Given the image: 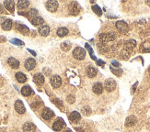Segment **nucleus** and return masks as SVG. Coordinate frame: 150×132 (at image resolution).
I'll return each instance as SVG.
<instances>
[{
  "instance_id": "obj_1",
  "label": "nucleus",
  "mask_w": 150,
  "mask_h": 132,
  "mask_svg": "<svg viewBox=\"0 0 150 132\" xmlns=\"http://www.w3.org/2000/svg\"><path fill=\"white\" fill-rule=\"evenodd\" d=\"M116 39V34L113 32H109V33H102L100 35V40L101 42H109L112 41Z\"/></svg>"
},
{
  "instance_id": "obj_2",
  "label": "nucleus",
  "mask_w": 150,
  "mask_h": 132,
  "mask_svg": "<svg viewBox=\"0 0 150 132\" xmlns=\"http://www.w3.org/2000/svg\"><path fill=\"white\" fill-rule=\"evenodd\" d=\"M73 56L78 60H83L86 57V51L84 49H82L81 47H78L74 50L73 51Z\"/></svg>"
},
{
  "instance_id": "obj_3",
  "label": "nucleus",
  "mask_w": 150,
  "mask_h": 132,
  "mask_svg": "<svg viewBox=\"0 0 150 132\" xmlns=\"http://www.w3.org/2000/svg\"><path fill=\"white\" fill-rule=\"evenodd\" d=\"M45 7L48 11L50 12H55L58 8V2L54 1V0H51V1H47L45 3Z\"/></svg>"
},
{
  "instance_id": "obj_4",
  "label": "nucleus",
  "mask_w": 150,
  "mask_h": 132,
  "mask_svg": "<svg viewBox=\"0 0 150 132\" xmlns=\"http://www.w3.org/2000/svg\"><path fill=\"white\" fill-rule=\"evenodd\" d=\"M104 86H105V89H106L108 92H112V91L116 88V82L114 81L113 79L110 78V79L106 80Z\"/></svg>"
},
{
  "instance_id": "obj_5",
  "label": "nucleus",
  "mask_w": 150,
  "mask_h": 132,
  "mask_svg": "<svg viewBox=\"0 0 150 132\" xmlns=\"http://www.w3.org/2000/svg\"><path fill=\"white\" fill-rule=\"evenodd\" d=\"M50 82H51V85H52V86L54 87V88H58V87H60L62 85V79L60 78V76H58V75L52 76Z\"/></svg>"
},
{
  "instance_id": "obj_6",
  "label": "nucleus",
  "mask_w": 150,
  "mask_h": 132,
  "mask_svg": "<svg viewBox=\"0 0 150 132\" xmlns=\"http://www.w3.org/2000/svg\"><path fill=\"white\" fill-rule=\"evenodd\" d=\"M65 126V122H64V120L62 119V118H58V119L54 123V125H52V129H54V131H60L64 129Z\"/></svg>"
},
{
  "instance_id": "obj_7",
  "label": "nucleus",
  "mask_w": 150,
  "mask_h": 132,
  "mask_svg": "<svg viewBox=\"0 0 150 132\" xmlns=\"http://www.w3.org/2000/svg\"><path fill=\"white\" fill-rule=\"evenodd\" d=\"M35 65H36V62H35V60H34V59H32V58H28L27 60L25 61V64H24L25 69L27 71L33 70Z\"/></svg>"
},
{
  "instance_id": "obj_8",
  "label": "nucleus",
  "mask_w": 150,
  "mask_h": 132,
  "mask_svg": "<svg viewBox=\"0 0 150 132\" xmlns=\"http://www.w3.org/2000/svg\"><path fill=\"white\" fill-rule=\"evenodd\" d=\"M42 117L43 119L45 120H50L54 117V113L52 112L49 108H44L42 112Z\"/></svg>"
},
{
  "instance_id": "obj_9",
  "label": "nucleus",
  "mask_w": 150,
  "mask_h": 132,
  "mask_svg": "<svg viewBox=\"0 0 150 132\" xmlns=\"http://www.w3.org/2000/svg\"><path fill=\"white\" fill-rule=\"evenodd\" d=\"M15 109H16V111L18 114H24L26 111L25 107H24L22 101H20V100H17L15 102Z\"/></svg>"
},
{
  "instance_id": "obj_10",
  "label": "nucleus",
  "mask_w": 150,
  "mask_h": 132,
  "mask_svg": "<svg viewBox=\"0 0 150 132\" xmlns=\"http://www.w3.org/2000/svg\"><path fill=\"white\" fill-rule=\"evenodd\" d=\"M116 28L121 32H127V30H128V25L124 21H117L116 22Z\"/></svg>"
},
{
  "instance_id": "obj_11",
  "label": "nucleus",
  "mask_w": 150,
  "mask_h": 132,
  "mask_svg": "<svg viewBox=\"0 0 150 132\" xmlns=\"http://www.w3.org/2000/svg\"><path fill=\"white\" fill-rule=\"evenodd\" d=\"M136 45V41L134 40H129L124 43V51H131Z\"/></svg>"
},
{
  "instance_id": "obj_12",
  "label": "nucleus",
  "mask_w": 150,
  "mask_h": 132,
  "mask_svg": "<svg viewBox=\"0 0 150 132\" xmlns=\"http://www.w3.org/2000/svg\"><path fill=\"white\" fill-rule=\"evenodd\" d=\"M69 11L72 15H76L79 12V6L76 2H73L69 5Z\"/></svg>"
},
{
  "instance_id": "obj_13",
  "label": "nucleus",
  "mask_w": 150,
  "mask_h": 132,
  "mask_svg": "<svg viewBox=\"0 0 150 132\" xmlns=\"http://www.w3.org/2000/svg\"><path fill=\"white\" fill-rule=\"evenodd\" d=\"M38 31H39V34L40 35H42V36H43V37H46V36H48L50 33V28H49V26H47V25H42V27L39 28Z\"/></svg>"
},
{
  "instance_id": "obj_14",
  "label": "nucleus",
  "mask_w": 150,
  "mask_h": 132,
  "mask_svg": "<svg viewBox=\"0 0 150 132\" xmlns=\"http://www.w3.org/2000/svg\"><path fill=\"white\" fill-rule=\"evenodd\" d=\"M80 118H81V116H80L79 113L76 112V111H73L70 114V116H69V119H70V121L73 122V123H78L80 120Z\"/></svg>"
},
{
  "instance_id": "obj_15",
  "label": "nucleus",
  "mask_w": 150,
  "mask_h": 132,
  "mask_svg": "<svg viewBox=\"0 0 150 132\" xmlns=\"http://www.w3.org/2000/svg\"><path fill=\"white\" fill-rule=\"evenodd\" d=\"M33 81L38 85H42L44 83V76L42 73H36L33 76Z\"/></svg>"
},
{
  "instance_id": "obj_16",
  "label": "nucleus",
  "mask_w": 150,
  "mask_h": 132,
  "mask_svg": "<svg viewBox=\"0 0 150 132\" xmlns=\"http://www.w3.org/2000/svg\"><path fill=\"white\" fill-rule=\"evenodd\" d=\"M136 122H137L136 117L130 116L126 118V120H125V126H126V127H133V126L136 125Z\"/></svg>"
},
{
  "instance_id": "obj_17",
  "label": "nucleus",
  "mask_w": 150,
  "mask_h": 132,
  "mask_svg": "<svg viewBox=\"0 0 150 132\" xmlns=\"http://www.w3.org/2000/svg\"><path fill=\"white\" fill-rule=\"evenodd\" d=\"M7 62H8L9 66L13 69H18L20 67V62L17 59L13 58V57H9L8 60H7Z\"/></svg>"
},
{
  "instance_id": "obj_18",
  "label": "nucleus",
  "mask_w": 150,
  "mask_h": 132,
  "mask_svg": "<svg viewBox=\"0 0 150 132\" xmlns=\"http://www.w3.org/2000/svg\"><path fill=\"white\" fill-rule=\"evenodd\" d=\"M86 72H87V75L89 76V78H94L95 76L97 75V69L95 68V67L93 66H89L87 68V71H86Z\"/></svg>"
},
{
  "instance_id": "obj_19",
  "label": "nucleus",
  "mask_w": 150,
  "mask_h": 132,
  "mask_svg": "<svg viewBox=\"0 0 150 132\" xmlns=\"http://www.w3.org/2000/svg\"><path fill=\"white\" fill-rule=\"evenodd\" d=\"M35 126L31 122H27L23 126V131L24 132H34L35 131Z\"/></svg>"
},
{
  "instance_id": "obj_20",
  "label": "nucleus",
  "mask_w": 150,
  "mask_h": 132,
  "mask_svg": "<svg viewBox=\"0 0 150 132\" xmlns=\"http://www.w3.org/2000/svg\"><path fill=\"white\" fill-rule=\"evenodd\" d=\"M92 90H93V92H94L96 94H102V92H103V86H102V85H101L100 83H96L94 85H93Z\"/></svg>"
},
{
  "instance_id": "obj_21",
  "label": "nucleus",
  "mask_w": 150,
  "mask_h": 132,
  "mask_svg": "<svg viewBox=\"0 0 150 132\" xmlns=\"http://www.w3.org/2000/svg\"><path fill=\"white\" fill-rule=\"evenodd\" d=\"M2 29L4 30H10V29L12 28V20L10 19H6L5 21L2 22Z\"/></svg>"
},
{
  "instance_id": "obj_22",
  "label": "nucleus",
  "mask_w": 150,
  "mask_h": 132,
  "mask_svg": "<svg viewBox=\"0 0 150 132\" xmlns=\"http://www.w3.org/2000/svg\"><path fill=\"white\" fill-rule=\"evenodd\" d=\"M4 6H5V7L9 12H14V8H15L14 1H5L4 2Z\"/></svg>"
},
{
  "instance_id": "obj_23",
  "label": "nucleus",
  "mask_w": 150,
  "mask_h": 132,
  "mask_svg": "<svg viewBox=\"0 0 150 132\" xmlns=\"http://www.w3.org/2000/svg\"><path fill=\"white\" fill-rule=\"evenodd\" d=\"M16 29H18L20 33H22V34L24 35L29 33V29H28V27H26L25 25H22V24H17Z\"/></svg>"
},
{
  "instance_id": "obj_24",
  "label": "nucleus",
  "mask_w": 150,
  "mask_h": 132,
  "mask_svg": "<svg viewBox=\"0 0 150 132\" xmlns=\"http://www.w3.org/2000/svg\"><path fill=\"white\" fill-rule=\"evenodd\" d=\"M16 79L18 83H23L27 81V76H26L23 72H17L16 73Z\"/></svg>"
},
{
  "instance_id": "obj_25",
  "label": "nucleus",
  "mask_w": 150,
  "mask_h": 132,
  "mask_svg": "<svg viewBox=\"0 0 150 132\" xmlns=\"http://www.w3.org/2000/svg\"><path fill=\"white\" fill-rule=\"evenodd\" d=\"M43 22H44L43 18H41V17H34L33 18H31V23H32L33 26H40Z\"/></svg>"
},
{
  "instance_id": "obj_26",
  "label": "nucleus",
  "mask_w": 150,
  "mask_h": 132,
  "mask_svg": "<svg viewBox=\"0 0 150 132\" xmlns=\"http://www.w3.org/2000/svg\"><path fill=\"white\" fill-rule=\"evenodd\" d=\"M21 94L24 96H29L31 94V88L29 85H25L21 88Z\"/></svg>"
},
{
  "instance_id": "obj_27",
  "label": "nucleus",
  "mask_w": 150,
  "mask_h": 132,
  "mask_svg": "<svg viewBox=\"0 0 150 132\" xmlns=\"http://www.w3.org/2000/svg\"><path fill=\"white\" fill-rule=\"evenodd\" d=\"M30 5V2L29 1H26V0H20V1L18 2L17 6L20 9H25L29 7Z\"/></svg>"
},
{
  "instance_id": "obj_28",
  "label": "nucleus",
  "mask_w": 150,
  "mask_h": 132,
  "mask_svg": "<svg viewBox=\"0 0 150 132\" xmlns=\"http://www.w3.org/2000/svg\"><path fill=\"white\" fill-rule=\"evenodd\" d=\"M68 34V29L66 28H59L57 29V35L59 37H65Z\"/></svg>"
},
{
  "instance_id": "obj_29",
  "label": "nucleus",
  "mask_w": 150,
  "mask_h": 132,
  "mask_svg": "<svg viewBox=\"0 0 150 132\" xmlns=\"http://www.w3.org/2000/svg\"><path fill=\"white\" fill-rule=\"evenodd\" d=\"M92 10L94 11V12L96 13L97 15H99V16H101V14H102V11H101L100 7H99V6H97V5L93 6V7H92Z\"/></svg>"
},
{
  "instance_id": "obj_30",
  "label": "nucleus",
  "mask_w": 150,
  "mask_h": 132,
  "mask_svg": "<svg viewBox=\"0 0 150 132\" xmlns=\"http://www.w3.org/2000/svg\"><path fill=\"white\" fill-rule=\"evenodd\" d=\"M11 43L15 44V45H18V46H23L24 45V42L21 41L20 40H17V39H14V40H10Z\"/></svg>"
},
{
  "instance_id": "obj_31",
  "label": "nucleus",
  "mask_w": 150,
  "mask_h": 132,
  "mask_svg": "<svg viewBox=\"0 0 150 132\" xmlns=\"http://www.w3.org/2000/svg\"><path fill=\"white\" fill-rule=\"evenodd\" d=\"M28 15H29L30 17H32V18H34V16H37V15H38V11H37L36 9H34V8H31V10L29 11Z\"/></svg>"
},
{
  "instance_id": "obj_32",
  "label": "nucleus",
  "mask_w": 150,
  "mask_h": 132,
  "mask_svg": "<svg viewBox=\"0 0 150 132\" xmlns=\"http://www.w3.org/2000/svg\"><path fill=\"white\" fill-rule=\"evenodd\" d=\"M70 47H71V46L68 45L66 42H65V43H63L61 45V48H62V50H63L64 51H68L69 50H70Z\"/></svg>"
},
{
  "instance_id": "obj_33",
  "label": "nucleus",
  "mask_w": 150,
  "mask_h": 132,
  "mask_svg": "<svg viewBox=\"0 0 150 132\" xmlns=\"http://www.w3.org/2000/svg\"><path fill=\"white\" fill-rule=\"evenodd\" d=\"M66 100H67V102H68V103L73 104L75 102V100H76V98H75L74 96H71V94H69V96H67Z\"/></svg>"
},
{
  "instance_id": "obj_34",
  "label": "nucleus",
  "mask_w": 150,
  "mask_h": 132,
  "mask_svg": "<svg viewBox=\"0 0 150 132\" xmlns=\"http://www.w3.org/2000/svg\"><path fill=\"white\" fill-rule=\"evenodd\" d=\"M110 70H112V72H113L114 74H116L117 76H120L122 73H123V71H122V70H114V69L112 68V67L110 68Z\"/></svg>"
},
{
  "instance_id": "obj_35",
  "label": "nucleus",
  "mask_w": 150,
  "mask_h": 132,
  "mask_svg": "<svg viewBox=\"0 0 150 132\" xmlns=\"http://www.w3.org/2000/svg\"><path fill=\"white\" fill-rule=\"evenodd\" d=\"M112 65L119 67L120 66V64H119V62H115V61H112Z\"/></svg>"
},
{
  "instance_id": "obj_36",
  "label": "nucleus",
  "mask_w": 150,
  "mask_h": 132,
  "mask_svg": "<svg viewBox=\"0 0 150 132\" xmlns=\"http://www.w3.org/2000/svg\"><path fill=\"white\" fill-rule=\"evenodd\" d=\"M3 11H4V7H3V5H2V4H0V14H1V13H3Z\"/></svg>"
},
{
  "instance_id": "obj_37",
  "label": "nucleus",
  "mask_w": 150,
  "mask_h": 132,
  "mask_svg": "<svg viewBox=\"0 0 150 132\" xmlns=\"http://www.w3.org/2000/svg\"><path fill=\"white\" fill-rule=\"evenodd\" d=\"M98 64H99V65H104V62H100V61H98Z\"/></svg>"
},
{
  "instance_id": "obj_38",
  "label": "nucleus",
  "mask_w": 150,
  "mask_h": 132,
  "mask_svg": "<svg viewBox=\"0 0 150 132\" xmlns=\"http://www.w3.org/2000/svg\"><path fill=\"white\" fill-rule=\"evenodd\" d=\"M29 51H30V52H31V53H32V54L34 55V56H35V55H36V53H35V51H31V50H29Z\"/></svg>"
},
{
  "instance_id": "obj_39",
  "label": "nucleus",
  "mask_w": 150,
  "mask_h": 132,
  "mask_svg": "<svg viewBox=\"0 0 150 132\" xmlns=\"http://www.w3.org/2000/svg\"><path fill=\"white\" fill-rule=\"evenodd\" d=\"M64 132H72V130L71 129H66V130H65Z\"/></svg>"
},
{
  "instance_id": "obj_40",
  "label": "nucleus",
  "mask_w": 150,
  "mask_h": 132,
  "mask_svg": "<svg viewBox=\"0 0 150 132\" xmlns=\"http://www.w3.org/2000/svg\"><path fill=\"white\" fill-rule=\"evenodd\" d=\"M147 4L148 6H150V1H147Z\"/></svg>"
},
{
  "instance_id": "obj_41",
  "label": "nucleus",
  "mask_w": 150,
  "mask_h": 132,
  "mask_svg": "<svg viewBox=\"0 0 150 132\" xmlns=\"http://www.w3.org/2000/svg\"><path fill=\"white\" fill-rule=\"evenodd\" d=\"M148 71H149V72H150V67H149V69H148Z\"/></svg>"
}]
</instances>
